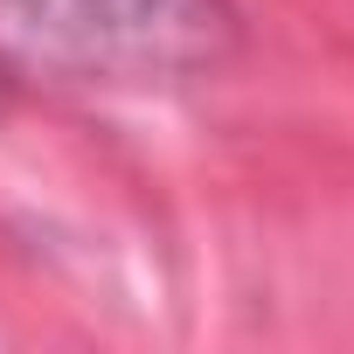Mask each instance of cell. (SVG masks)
I'll return each instance as SVG.
<instances>
[{
  "instance_id": "1",
  "label": "cell",
  "mask_w": 354,
  "mask_h": 354,
  "mask_svg": "<svg viewBox=\"0 0 354 354\" xmlns=\"http://www.w3.org/2000/svg\"><path fill=\"white\" fill-rule=\"evenodd\" d=\"M236 49V0H0V56L91 84L216 77Z\"/></svg>"
},
{
  "instance_id": "2",
  "label": "cell",
  "mask_w": 354,
  "mask_h": 354,
  "mask_svg": "<svg viewBox=\"0 0 354 354\" xmlns=\"http://www.w3.org/2000/svg\"><path fill=\"white\" fill-rule=\"evenodd\" d=\"M8 97H15V63L0 56V104H8Z\"/></svg>"
}]
</instances>
